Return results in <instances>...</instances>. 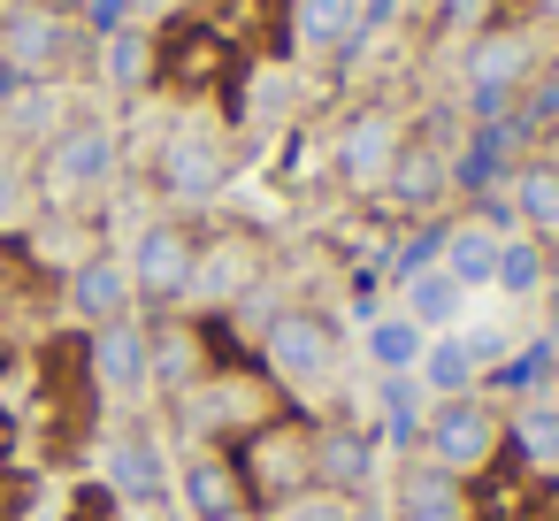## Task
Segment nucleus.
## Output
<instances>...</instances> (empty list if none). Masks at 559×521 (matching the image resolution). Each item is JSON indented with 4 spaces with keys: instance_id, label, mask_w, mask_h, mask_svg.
<instances>
[{
    "instance_id": "2",
    "label": "nucleus",
    "mask_w": 559,
    "mask_h": 521,
    "mask_svg": "<svg viewBox=\"0 0 559 521\" xmlns=\"http://www.w3.org/2000/svg\"><path fill=\"white\" fill-rule=\"evenodd\" d=\"M192 269H200V246H192V230L185 223H146L139 230V246H131V261H123V276H131V299H185L192 292Z\"/></svg>"
},
{
    "instance_id": "21",
    "label": "nucleus",
    "mask_w": 559,
    "mask_h": 521,
    "mask_svg": "<svg viewBox=\"0 0 559 521\" xmlns=\"http://www.w3.org/2000/svg\"><path fill=\"white\" fill-rule=\"evenodd\" d=\"M62 47H70V32H62L55 16H16V24H9V62H16V70H47Z\"/></svg>"
},
{
    "instance_id": "27",
    "label": "nucleus",
    "mask_w": 559,
    "mask_h": 521,
    "mask_svg": "<svg viewBox=\"0 0 559 521\" xmlns=\"http://www.w3.org/2000/svg\"><path fill=\"white\" fill-rule=\"evenodd\" d=\"M414 406H421V383H414V376H383V422H391L399 437H414V429H421V414H414Z\"/></svg>"
},
{
    "instance_id": "31",
    "label": "nucleus",
    "mask_w": 559,
    "mask_h": 521,
    "mask_svg": "<svg viewBox=\"0 0 559 521\" xmlns=\"http://www.w3.org/2000/svg\"><path fill=\"white\" fill-rule=\"evenodd\" d=\"M223 521H253V513H246V506H238V513H223Z\"/></svg>"
},
{
    "instance_id": "8",
    "label": "nucleus",
    "mask_w": 559,
    "mask_h": 521,
    "mask_svg": "<svg viewBox=\"0 0 559 521\" xmlns=\"http://www.w3.org/2000/svg\"><path fill=\"white\" fill-rule=\"evenodd\" d=\"M460 315H467V284H460L444 261H429V269L406 276V322H421V330H460Z\"/></svg>"
},
{
    "instance_id": "24",
    "label": "nucleus",
    "mask_w": 559,
    "mask_h": 521,
    "mask_svg": "<svg viewBox=\"0 0 559 521\" xmlns=\"http://www.w3.org/2000/svg\"><path fill=\"white\" fill-rule=\"evenodd\" d=\"M360 24V0H299V39L307 47H337Z\"/></svg>"
},
{
    "instance_id": "18",
    "label": "nucleus",
    "mask_w": 559,
    "mask_h": 521,
    "mask_svg": "<svg viewBox=\"0 0 559 521\" xmlns=\"http://www.w3.org/2000/svg\"><path fill=\"white\" fill-rule=\"evenodd\" d=\"M521 70H528V39H483V47H475V93H483V100L513 93Z\"/></svg>"
},
{
    "instance_id": "5",
    "label": "nucleus",
    "mask_w": 559,
    "mask_h": 521,
    "mask_svg": "<svg viewBox=\"0 0 559 521\" xmlns=\"http://www.w3.org/2000/svg\"><path fill=\"white\" fill-rule=\"evenodd\" d=\"M162 192H169V200H185V208L215 200V192H223V154H215V139L177 131V139H169V154H162Z\"/></svg>"
},
{
    "instance_id": "1",
    "label": "nucleus",
    "mask_w": 559,
    "mask_h": 521,
    "mask_svg": "<svg viewBox=\"0 0 559 521\" xmlns=\"http://www.w3.org/2000/svg\"><path fill=\"white\" fill-rule=\"evenodd\" d=\"M498 437H506V422H498V406L475 399V391L437 399V406L421 414V452H429L444 475H475V467H490Z\"/></svg>"
},
{
    "instance_id": "10",
    "label": "nucleus",
    "mask_w": 559,
    "mask_h": 521,
    "mask_svg": "<svg viewBox=\"0 0 559 521\" xmlns=\"http://www.w3.org/2000/svg\"><path fill=\"white\" fill-rule=\"evenodd\" d=\"M368 467H376V445H368V429H322L314 437V483L322 490H360L368 483Z\"/></svg>"
},
{
    "instance_id": "16",
    "label": "nucleus",
    "mask_w": 559,
    "mask_h": 521,
    "mask_svg": "<svg viewBox=\"0 0 559 521\" xmlns=\"http://www.w3.org/2000/svg\"><path fill=\"white\" fill-rule=\"evenodd\" d=\"M146 376L169 383V391H192V383H200V345H192V330H162V338H146Z\"/></svg>"
},
{
    "instance_id": "7",
    "label": "nucleus",
    "mask_w": 559,
    "mask_h": 521,
    "mask_svg": "<svg viewBox=\"0 0 559 521\" xmlns=\"http://www.w3.org/2000/svg\"><path fill=\"white\" fill-rule=\"evenodd\" d=\"M391 154H399V123L391 116H353V131L337 139V169H345V185H383V169H391Z\"/></svg>"
},
{
    "instance_id": "17",
    "label": "nucleus",
    "mask_w": 559,
    "mask_h": 521,
    "mask_svg": "<svg viewBox=\"0 0 559 521\" xmlns=\"http://www.w3.org/2000/svg\"><path fill=\"white\" fill-rule=\"evenodd\" d=\"M185 506H192L200 521H223V513H238V483H230V467L200 452V460L185 467Z\"/></svg>"
},
{
    "instance_id": "22",
    "label": "nucleus",
    "mask_w": 559,
    "mask_h": 521,
    "mask_svg": "<svg viewBox=\"0 0 559 521\" xmlns=\"http://www.w3.org/2000/svg\"><path fill=\"white\" fill-rule=\"evenodd\" d=\"M513 208H521V223H528V230L559 238V169H551V162H544V169H521Z\"/></svg>"
},
{
    "instance_id": "6",
    "label": "nucleus",
    "mask_w": 559,
    "mask_h": 521,
    "mask_svg": "<svg viewBox=\"0 0 559 521\" xmlns=\"http://www.w3.org/2000/svg\"><path fill=\"white\" fill-rule=\"evenodd\" d=\"M108 483H116V498H131V506L169 498V460H162V445H154V437H116V445H108Z\"/></svg>"
},
{
    "instance_id": "9",
    "label": "nucleus",
    "mask_w": 559,
    "mask_h": 521,
    "mask_svg": "<svg viewBox=\"0 0 559 521\" xmlns=\"http://www.w3.org/2000/svg\"><path fill=\"white\" fill-rule=\"evenodd\" d=\"M70 307H78L93 330L123 322V307H131V276H123V261H78V276H70Z\"/></svg>"
},
{
    "instance_id": "33",
    "label": "nucleus",
    "mask_w": 559,
    "mask_h": 521,
    "mask_svg": "<svg viewBox=\"0 0 559 521\" xmlns=\"http://www.w3.org/2000/svg\"><path fill=\"white\" fill-rule=\"evenodd\" d=\"M551 169H559V154H551Z\"/></svg>"
},
{
    "instance_id": "28",
    "label": "nucleus",
    "mask_w": 559,
    "mask_h": 521,
    "mask_svg": "<svg viewBox=\"0 0 559 521\" xmlns=\"http://www.w3.org/2000/svg\"><path fill=\"white\" fill-rule=\"evenodd\" d=\"M146 62H154V47H146L139 32H116V39H108V78H116V85H139Z\"/></svg>"
},
{
    "instance_id": "23",
    "label": "nucleus",
    "mask_w": 559,
    "mask_h": 521,
    "mask_svg": "<svg viewBox=\"0 0 559 521\" xmlns=\"http://www.w3.org/2000/svg\"><path fill=\"white\" fill-rule=\"evenodd\" d=\"M544 276H551V269H544V253H536L528 238H506V246H498V276H490V284H498L506 299H536Z\"/></svg>"
},
{
    "instance_id": "13",
    "label": "nucleus",
    "mask_w": 559,
    "mask_h": 521,
    "mask_svg": "<svg viewBox=\"0 0 559 521\" xmlns=\"http://www.w3.org/2000/svg\"><path fill=\"white\" fill-rule=\"evenodd\" d=\"M475 353L460 345V330H444V338H429L421 345V360H414V383L429 391V399H460V391H475Z\"/></svg>"
},
{
    "instance_id": "20",
    "label": "nucleus",
    "mask_w": 559,
    "mask_h": 521,
    "mask_svg": "<svg viewBox=\"0 0 559 521\" xmlns=\"http://www.w3.org/2000/svg\"><path fill=\"white\" fill-rule=\"evenodd\" d=\"M506 437H513L536 467H559V406H551V399H528V406L506 422Z\"/></svg>"
},
{
    "instance_id": "30",
    "label": "nucleus",
    "mask_w": 559,
    "mask_h": 521,
    "mask_svg": "<svg viewBox=\"0 0 559 521\" xmlns=\"http://www.w3.org/2000/svg\"><path fill=\"white\" fill-rule=\"evenodd\" d=\"M399 521H467V506H399Z\"/></svg>"
},
{
    "instance_id": "12",
    "label": "nucleus",
    "mask_w": 559,
    "mask_h": 521,
    "mask_svg": "<svg viewBox=\"0 0 559 521\" xmlns=\"http://www.w3.org/2000/svg\"><path fill=\"white\" fill-rule=\"evenodd\" d=\"M93 376H100L108 391H139V383H146V330H139V322H108V330L93 338Z\"/></svg>"
},
{
    "instance_id": "15",
    "label": "nucleus",
    "mask_w": 559,
    "mask_h": 521,
    "mask_svg": "<svg viewBox=\"0 0 559 521\" xmlns=\"http://www.w3.org/2000/svg\"><path fill=\"white\" fill-rule=\"evenodd\" d=\"M246 284H253V253H246V246H215V253H200L185 299H238Z\"/></svg>"
},
{
    "instance_id": "19",
    "label": "nucleus",
    "mask_w": 559,
    "mask_h": 521,
    "mask_svg": "<svg viewBox=\"0 0 559 521\" xmlns=\"http://www.w3.org/2000/svg\"><path fill=\"white\" fill-rule=\"evenodd\" d=\"M437 185H444V162H437V154H391V169H383V192H391L399 208H429Z\"/></svg>"
},
{
    "instance_id": "32",
    "label": "nucleus",
    "mask_w": 559,
    "mask_h": 521,
    "mask_svg": "<svg viewBox=\"0 0 559 521\" xmlns=\"http://www.w3.org/2000/svg\"><path fill=\"white\" fill-rule=\"evenodd\" d=\"M544 9H559V0H544Z\"/></svg>"
},
{
    "instance_id": "26",
    "label": "nucleus",
    "mask_w": 559,
    "mask_h": 521,
    "mask_svg": "<svg viewBox=\"0 0 559 521\" xmlns=\"http://www.w3.org/2000/svg\"><path fill=\"white\" fill-rule=\"evenodd\" d=\"M269 521H360V513H353L337 490H322V483H314V490H292V498H276V513H269Z\"/></svg>"
},
{
    "instance_id": "3",
    "label": "nucleus",
    "mask_w": 559,
    "mask_h": 521,
    "mask_svg": "<svg viewBox=\"0 0 559 521\" xmlns=\"http://www.w3.org/2000/svg\"><path fill=\"white\" fill-rule=\"evenodd\" d=\"M261 353H269V368H276L292 391H314V383L330 376V360H337V338H330V322H322V315L284 307V315H269Z\"/></svg>"
},
{
    "instance_id": "11",
    "label": "nucleus",
    "mask_w": 559,
    "mask_h": 521,
    "mask_svg": "<svg viewBox=\"0 0 559 521\" xmlns=\"http://www.w3.org/2000/svg\"><path fill=\"white\" fill-rule=\"evenodd\" d=\"M498 246H506V230H498V223H483V215H467V223H452V230H444V269L475 292V284H490V276H498Z\"/></svg>"
},
{
    "instance_id": "4",
    "label": "nucleus",
    "mask_w": 559,
    "mask_h": 521,
    "mask_svg": "<svg viewBox=\"0 0 559 521\" xmlns=\"http://www.w3.org/2000/svg\"><path fill=\"white\" fill-rule=\"evenodd\" d=\"M116 177V139L100 123H70L47 154V192L55 200H78V192H100Z\"/></svg>"
},
{
    "instance_id": "29",
    "label": "nucleus",
    "mask_w": 559,
    "mask_h": 521,
    "mask_svg": "<svg viewBox=\"0 0 559 521\" xmlns=\"http://www.w3.org/2000/svg\"><path fill=\"white\" fill-rule=\"evenodd\" d=\"M24 223V177H16V162H0V230H16Z\"/></svg>"
},
{
    "instance_id": "14",
    "label": "nucleus",
    "mask_w": 559,
    "mask_h": 521,
    "mask_svg": "<svg viewBox=\"0 0 559 521\" xmlns=\"http://www.w3.org/2000/svg\"><path fill=\"white\" fill-rule=\"evenodd\" d=\"M421 345H429V330H421V322H406V315H383V322H368V360H376L383 376H414Z\"/></svg>"
},
{
    "instance_id": "25",
    "label": "nucleus",
    "mask_w": 559,
    "mask_h": 521,
    "mask_svg": "<svg viewBox=\"0 0 559 521\" xmlns=\"http://www.w3.org/2000/svg\"><path fill=\"white\" fill-rule=\"evenodd\" d=\"M399 506H460V475H444L437 460H421V467H406Z\"/></svg>"
}]
</instances>
